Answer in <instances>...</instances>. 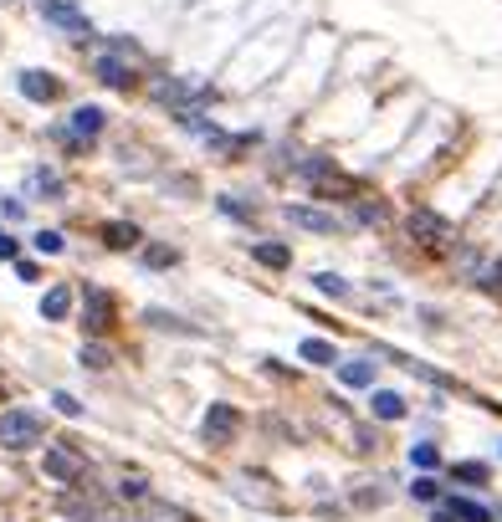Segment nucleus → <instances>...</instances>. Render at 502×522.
I'll use <instances>...</instances> for the list:
<instances>
[{
  "mask_svg": "<svg viewBox=\"0 0 502 522\" xmlns=\"http://www.w3.org/2000/svg\"><path fill=\"white\" fill-rule=\"evenodd\" d=\"M0 440H5L11 451L36 446V440H42V415H36V410H5V415H0Z\"/></svg>",
  "mask_w": 502,
  "mask_h": 522,
  "instance_id": "1",
  "label": "nucleus"
},
{
  "mask_svg": "<svg viewBox=\"0 0 502 522\" xmlns=\"http://www.w3.org/2000/svg\"><path fill=\"white\" fill-rule=\"evenodd\" d=\"M42 471L52 481H67V486H77V481H83V456H77V451H72V446H46V456H42Z\"/></svg>",
  "mask_w": 502,
  "mask_h": 522,
  "instance_id": "2",
  "label": "nucleus"
},
{
  "mask_svg": "<svg viewBox=\"0 0 502 522\" xmlns=\"http://www.w3.org/2000/svg\"><path fill=\"white\" fill-rule=\"evenodd\" d=\"M241 430V415L231 410V405H210V415H206V440H215V446H226L231 436Z\"/></svg>",
  "mask_w": 502,
  "mask_h": 522,
  "instance_id": "3",
  "label": "nucleus"
},
{
  "mask_svg": "<svg viewBox=\"0 0 502 522\" xmlns=\"http://www.w3.org/2000/svg\"><path fill=\"white\" fill-rule=\"evenodd\" d=\"M405 226H410V236H416V241H425V246H441V241L451 236V226H446L441 215H431V210H416Z\"/></svg>",
  "mask_w": 502,
  "mask_h": 522,
  "instance_id": "4",
  "label": "nucleus"
},
{
  "mask_svg": "<svg viewBox=\"0 0 502 522\" xmlns=\"http://www.w3.org/2000/svg\"><path fill=\"white\" fill-rule=\"evenodd\" d=\"M282 215H287V226H297V230H318V236H334V230H338L334 215H323V210H308V205H287Z\"/></svg>",
  "mask_w": 502,
  "mask_h": 522,
  "instance_id": "5",
  "label": "nucleus"
},
{
  "mask_svg": "<svg viewBox=\"0 0 502 522\" xmlns=\"http://www.w3.org/2000/svg\"><path fill=\"white\" fill-rule=\"evenodd\" d=\"M93 333H103L108 323H113V297L103 293V287H87V317H83Z\"/></svg>",
  "mask_w": 502,
  "mask_h": 522,
  "instance_id": "6",
  "label": "nucleus"
},
{
  "mask_svg": "<svg viewBox=\"0 0 502 522\" xmlns=\"http://www.w3.org/2000/svg\"><path fill=\"white\" fill-rule=\"evenodd\" d=\"M436 522H492V512H487V507H477V502H466V497H451L436 512Z\"/></svg>",
  "mask_w": 502,
  "mask_h": 522,
  "instance_id": "7",
  "label": "nucleus"
},
{
  "mask_svg": "<svg viewBox=\"0 0 502 522\" xmlns=\"http://www.w3.org/2000/svg\"><path fill=\"white\" fill-rule=\"evenodd\" d=\"M42 11H46V21H57V26H62V31H77V36H83V31H93V26H87L83 16L72 11V5H57V0H42Z\"/></svg>",
  "mask_w": 502,
  "mask_h": 522,
  "instance_id": "8",
  "label": "nucleus"
},
{
  "mask_svg": "<svg viewBox=\"0 0 502 522\" xmlns=\"http://www.w3.org/2000/svg\"><path fill=\"white\" fill-rule=\"evenodd\" d=\"M21 92L31 103H52L57 98V77H42V72H21Z\"/></svg>",
  "mask_w": 502,
  "mask_h": 522,
  "instance_id": "9",
  "label": "nucleus"
},
{
  "mask_svg": "<svg viewBox=\"0 0 502 522\" xmlns=\"http://www.w3.org/2000/svg\"><path fill=\"white\" fill-rule=\"evenodd\" d=\"M251 256H256L262 267H277V272H282V267L293 261V251L282 246V241H256V246H251Z\"/></svg>",
  "mask_w": 502,
  "mask_h": 522,
  "instance_id": "10",
  "label": "nucleus"
},
{
  "mask_svg": "<svg viewBox=\"0 0 502 522\" xmlns=\"http://www.w3.org/2000/svg\"><path fill=\"white\" fill-rule=\"evenodd\" d=\"M98 77H103L108 87H124V92L134 87V72H128V67L118 62V57H98Z\"/></svg>",
  "mask_w": 502,
  "mask_h": 522,
  "instance_id": "11",
  "label": "nucleus"
},
{
  "mask_svg": "<svg viewBox=\"0 0 502 522\" xmlns=\"http://www.w3.org/2000/svg\"><path fill=\"white\" fill-rule=\"evenodd\" d=\"M103 241H108L113 251L139 246V226H124V221H108V226H103Z\"/></svg>",
  "mask_w": 502,
  "mask_h": 522,
  "instance_id": "12",
  "label": "nucleus"
},
{
  "mask_svg": "<svg viewBox=\"0 0 502 522\" xmlns=\"http://www.w3.org/2000/svg\"><path fill=\"white\" fill-rule=\"evenodd\" d=\"M93 133H103V113L98 108H77L72 113V139H93Z\"/></svg>",
  "mask_w": 502,
  "mask_h": 522,
  "instance_id": "13",
  "label": "nucleus"
},
{
  "mask_svg": "<svg viewBox=\"0 0 502 522\" xmlns=\"http://www.w3.org/2000/svg\"><path fill=\"white\" fill-rule=\"evenodd\" d=\"M338 379H344L349 389H364V384H375V364H364V358H354V364H338Z\"/></svg>",
  "mask_w": 502,
  "mask_h": 522,
  "instance_id": "14",
  "label": "nucleus"
},
{
  "mask_svg": "<svg viewBox=\"0 0 502 522\" xmlns=\"http://www.w3.org/2000/svg\"><path fill=\"white\" fill-rule=\"evenodd\" d=\"M67 308H72V293H67V287H52V293L42 297V317L46 323H62Z\"/></svg>",
  "mask_w": 502,
  "mask_h": 522,
  "instance_id": "15",
  "label": "nucleus"
},
{
  "mask_svg": "<svg viewBox=\"0 0 502 522\" xmlns=\"http://www.w3.org/2000/svg\"><path fill=\"white\" fill-rule=\"evenodd\" d=\"M369 410H375L379 420H400V415H405V399H400L395 389H379V395L369 399Z\"/></svg>",
  "mask_w": 502,
  "mask_h": 522,
  "instance_id": "16",
  "label": "nucleus"
},
{
  "mask_svg": "<svg viewBox=\"0 0 502 522\" xmlns=\"http://www.w3.org/2000/svg\"><path fill=\"white\" fill-rule=\"evenodd\" d=\"M297 354L308 358V364H334V343H323V338H303V349H297Z\"/></svg>",
  "mask_w": 502,
  "mask_h": 522,
  "instance_id": "17",
  "label": "nucleus"
},
{
  "mask_svg": "<svg viewBox=\"0 0 502 522\" xmlns=\"http://www.w3.org/2000/svg\"><path fill=\"white\" fill-rule=\"evenodd\" d=\"M451 477L466 481V486H482V481H487V466H482V461H461V466H451Z\"/></svg>",
  "mask_w": 502,
  "mask_h": 522,
  "instance_id": "18",
  "label": "nucleus"
},
{
  "mask_svg": "<svg viewBox=\"0 0 502 522\" xmlns=\"http://www.w3.org/2000/svg\"><path fill=\"white\" fill-rule=\"evenodd\" d=\"M174 246H144V267H174Z\"/></svg>",
  "mask_w": 502,
  "mask_h": 522,
  "instance_id": "19",
  "label": "nucleus"
},
{
  "mask_svg": "<svg viewBox=\"0 0 502 522\" xmlns=\"http://www.w3.org/2000/svg\"><path fill=\"white\" fill-rule=\"evenodd\" d=\"M318 293H328V297H349V282L334 272H318Z\"/></svg>",
  "mask_w": 502,
  "mask_h": 522,
  "instance_id": "20",
  "label": "nucleus"
},
{
  "mask_svg": "<svg viewBox=\"0 0 502 522\" xmlns=\"http://www.w3.org/2000/svg\"><path fill=\"white\" fill-rule=\"evenodd\" d=\"M410 461H416V466H420V471H431V466H436V446H425V440H420V446H410Z\"/></svg>",
  "mask_w": 502,
  "mask_h": 522,
  "instance_id": "21",
  "label": "nucleus"
},
{
  "mask_svg": "<svg viewBox=\"0 0 502 522\" xmlns=\"http://www.w3.org/2000/svg\"><path fill=\"white\" fill-rule=\"evenodd\" d=\"M83 369H108V349L103 343H87L83 349Z\"/></svg>",
  "mask_w": 502,
  "mask_h": 522,
  "instance_id": "22",
  "label": "nucleus"
},
{
  "mask_svg": "<svg viewBox=\"0 0 502 522\" xmlns=\"http://www.w3.org/2000/svg\"><path fill=\"white\" fill-rule=\"evenodd\" d=\"M52 405H57V410H62L67 420H77V415H83V405H77V399L67 395V389H57V395H52Z\"/></svg>",
  "mask_w": 502,
  "mask_h": 522,
  "instance_id": "23",
  "label": "nucleus"
},
{
  "mask_svg": "<svg viewBox=\"0 0 502 522\" xmlns=\"http://www.w3.org/2000/svg\"><path fill=\"white\" fill-rule=\"evenodd\" d=\"M118 492L139 502V497H149V481H144V477H124V481H118Z\"/></svg>",
  "mask_w": 502,
  "mask_h": 522,
  "instance_id": "24",
  "label": "nucleus"
},
{
  "mask_svg": "<svg viewBox=\"0 0 502 522\" xmlns=\"http://www.w3.org/2000/svg\"><path fill=\"white\" fill-rule=\"evenodd\" d=\"M36 251L57 256V251H62V236H57V230H42V236H36Z\"/></svg>",
  "mask_w": 502,
  "mask_h": 522,
  "instance_id": "25",
  "label": "nucleus"
},
{
  "mask_svg": "<svg viewBox=\"0 0 502 522\" xmlns=\"http://www.w3.org/2000/svg\"><path fill=\"white\" fill-rule=\"evenodd\" d=\"M410 492H416L420 502H436V481H431V477H420L416 486H410Z\"/></svg>",
  "mask_w": 502,
  "mask_h": 522,
  "instance_id": "26",
  "label": "nucleus"
},
{
  "mask_svg": "<svg viewBox=\"0 0 502 522\" xmlns=\"http://www.w3.org/2000/svg\"><path fill=\"white\" fill-rule=\"evenodd\" d=\"M482 287H492V293H502V267H487V277H482Z\"/></svg>",
  "mask_w": 502,
  "mask_h": 522,
  "instance_id": "27",
  "label": "nucleus"
},
{
  "mask_svg": "<svg viewBox=\"0 0 502 522\" xmlns=\"http://www.w3.org/2000/svg\"><path fill=\"white\" fill-rule=\"evenodd\" d=\"M0 256H5V261H16V241H11L5 230H0Z\"/></svg>",
  "mask_w": 502,
  "mask_h": 522,
  "instance_id": "28",
  "label": "nucleus"
}]
</instances>
